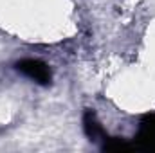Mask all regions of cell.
<instances>
[{
    "instance_id": "6da1fadb",
    "label": "cell",
    "mask_w": 155,
    "mask_h": 153,
    "mask_svg": "<svg viewBox=\"0 0 155 153\" xmlns=\"http://www.w3.org/2000/svg\"><path fill=\"white\" fill-rule=\"evenodd\" d=\"M16 69L24 76H27L29 79L36 81L40 85L51 83V70H49V67L45 63L38 61V60H22V61L16 63Z\"/></svg>"
},
{
    "instance_id": "7a4b0ae2",
    "label": "cell",
    "mask_w": 155,
    "mask_h": 153,
    "mask_svg": "<svg viewBox=\"0 0 155 153\" xmlns=\"http://www.w3.org/2000/svg\"><path fill=\"white\" fill-rule=\"evenodd\" d=\"M139 144L144 150H155V115L146 117L141 122V130H139Z\"/></svg>"
},
{
    "instance_id": "3957f363",
    "label": "cell",
    "mask_w": 155,
    "mask_h": 153,
    "mask_svg": "<svg viewBox=\"0 0 155 153\" xmlns=\"http://www.w3.org/2000/svg\"><path fill=\"white\" fill-rule=\"evenodd\" d=\"M85 132L90 137V141H97L99 137H103V130H101L99 122L96 121V115L92 112L85 114Z\"/></svg>"
}]
</instances>
